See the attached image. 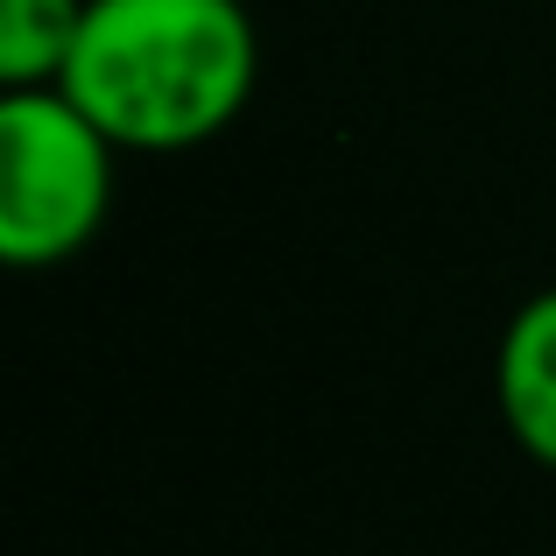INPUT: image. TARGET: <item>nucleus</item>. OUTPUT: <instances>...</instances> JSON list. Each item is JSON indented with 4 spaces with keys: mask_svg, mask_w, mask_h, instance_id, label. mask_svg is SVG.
Segmentation results:
<instances>
[{
    "mask_svg": "<svg viewBox=\"0 0 556 556\" xmlns=\"http://www.w3.org/2000/svg\"><path fill=\"white\" fill-rule=\"evenodd\" d=\"M261 36L240 0H85L64 92L121 155H184L247 113Z\"/></svg>",
    "mask_w": 556,
    "mask_h": 556,
    "instance_id": "nucleus-1",
    "label": "nucleus"
},
{
    "mask_svg": "<svg viewBox=\"0 0 556 556\" xmlns=\"http://www.w3.org/2000/svg\"><path fill=\"white\" fill-rule=\"evenodd\" d=\"M121 149L64 85L0 92V261L56 268L106 232Z\"/></svg>",
    "mask_w": 556,
    "mask_h": 556,
    "instance_id": "nucleus-2",
    "label": "nucleus"
},
{
    "mask_svg": "<svg viewBox=\"0 0 556 556\" xmlns=\"http://www.w3.org/2000/svg\"><path fill=\"white\" fill-rule=\"evenodd\" d=\"M493 402L507 437L556 472V289H535L507 317L501 353H493Z\"/></svg>",
    "mask_w": 556,
    "mask_h": 556,
    "instance_id": "nucleus-3",
    "label": "nucleus"
},
{
    "mask_svg": "<svg viewBox=\"0 0 556 556\" xmlns=\"http://www.w3.org/2000/svg\"><path fill=\"white\" fill-rule=\"evenodd\" d=\"M78 22L85 0H0V92L64 78Z\"/></svg>",
    "mask_w": 556,
    "mask_h": 556,
    "instance_id": "nucleus-4",
    "label": "nucleus"
}]
</instances>
